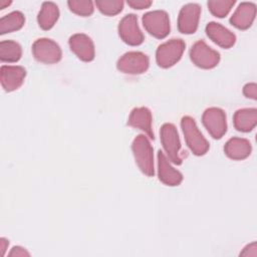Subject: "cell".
I'll use <instances>...</instances> for the list:
<instances>
[{"mask_svg": "<svg viewBox=\"0 0 257 257\" xmlns=\"http://www.w3.org/2000/svg\"><path fill=\"white\" fill-rule=\"evenodd\" d=\"M233 122L237 131L243 133L251 132L257 124V109L255 107H247L236 110Z\"/></svg>", "mask_w": 257, "mask_h": 257, "instance_id": "19", "label": "cell"}, {"mask_svg": "<svg viewBox=\"0 0 257 257\" xmlns=\"http://www.w3.org/2000/svg\"><path fill=\"white\" fill-rule=\"evenodd\" d=\"M256 5L252 2H242L230 18V23L241 30L248 29L255 20Z\"/></svg>", "mask_w": 257, "mask_h": 257, "instance_id": "16", "label": "cell"}, {"mask_svg": "<svg viewBox=\"0 0 257 257\" xmlns=\"http://www.w3.org/2000/svg\"><path fill=\"white\" fill-rule=\"evenodd\" d=\"M22 49L19 43L13 40L0 42V59L3 62H16L21 58Z\"/></svg>", "mask_w": 257, "mask_h": 257, "instance_id": "22", "label": "cell"}, {"mask_svg": "<svg viewBox=\"0 0 257 257\" xmlns=\"http://www.w3.org/2000/svg\"><path fill=\"white\" fill-rule=\"evenodd\" d=\"M95 5L97 9L104 15L113 16L121 12L123 8V1L121 0H96Z\"/></svg>", "mask_w": 257, "mask_h": 257, "instance_id": "24", "label": "cell"}, {"mask_svg": "<svg viewBox=\"0 0 257 257\" xmlns=\"http://www.w3.org/2000/svg\"><path fill=\"white\" fill-rule=\"evenodd\" d=\"M67 5L71 12L83 17L90 16L94 10L93 3L89 0H70Z\"/></svg>", "mask_w": 257, "mask_h": 257, "instance_id": "25", "label": "cell"}, {"mask_svg": "<svg viewBox=\"0 0 257 257\" xmlns=\"http://www.w3.org/2000/svg\"><path fill=\"white\" fill-rule=\"evenodd\" d=\"M201 7L196 3L184 5L178 17V29L183 34H193L196 32L200 20Z\"/></svg>", "mask_w": 257, "mask_h": 257, "instance_id": "11", "label": "cell"}, {"mask_svg": "<svg viewBox=\"0 0 257 257\" xmlns=\"http://www.w3.org/2000/svg\"><path fill=\"white\" fill-rule=\"evenodd\" d=\"M158 175L159 180L167 186H178L183 181V175L171 165L162 151L158 152Z\"/></svg>", "mask_w": 257, "mask_h": 257, "instance_id": "15", "label": "cell"}, {"mask_svg": "<svg viewBox=\"0 0 257 257\" xmlns=\"http://www.w3.org/2000/svg\"><path fill=\"white\" fill-rule=\"evenodd\" d=\"M190 58L196 66L203 69H211L218 65L220 54L203 40H199L193 44L190 50Z\"/></svg>", "mask_w": 257, "mask_h": 257, "instance_id": "6", "label": "cell"}, {"mask_svg": "<svg viewBox=\"0 0 257 257\" xmlns=\"http://www.w3.org/2000/svg\"><path fill=\"white\" fill-rule=\"evenodd\" d=\"M234 4V0H211L207 3L210 12L218 18H223L227 16Z\"/></svg>", "mask_w": 257, "mask_h": 257, "instance_id": "23", "label": "cell"}, {"mask_svg": "<svg viewBox=\"0 0 257 257\" xmlns=\"http://www.w3.org/2000/svg\"><path fill=\"white\" fill-rule=\"evenodd\" d=\"M8 245H9V241L6 238H4V237L0 238V252H1V256L5 255V252H6L7 248H8Z\"/></svg>", "mask_w": 257, "mask_h": 257, "instance_id": "30", "label": "cell"}, {"mask_svg": "<svg viewBox=\"0 0 257 257\" xmlns=\"http://www.w3.org/2000/svg\"><path fill=\"white\" fill-rule=\"evenodd\" d=\"M160 138L165 152L169 160L175 165L182 164V157L180 155L181 142L177 127L170 122L164 123L160 131Z\"/></svg>", "mask_w": 257, "mask_h": 257, "instance_id": "5", "label": "cell"}, {"mask_svg": "<svg viewBox=\"0 0 257 257\" xmlns=\"http://www.w3.org/2000/svg\"><path fill=\"white\" fill-rule=\"evenodd\" d=\"M240 256H246V257H256L257 256V243L252 242L248 244L242 252H240Z\"/></svg>", "mask_w": 257, "mask_h": 257, "instance_id": "28", "label": "cell"}, {"mask_svg": "<svg viewBox=\"0 0 257 257\" xmlns=\"http://www.w3.org/2000/svg\"><path fill=\"white\" fill-rule=\"evenodd\" d=\"M26 76V70L18 65H2L0 68L1 85L5 91H13L19 88Z\"/></svg>", "mask_w": 257, "mask_h": 257, "instance_id": "13", "label": "cell"}, {"mask_svg": "<svg viewBox=\"0 0 257 257\" xmlns=\"http://www.w3.org/2000/svg\"><path fill=\"white\" fill-rule=\"evenodd\" d=\"M181 127L185 137V141L189 149L196 156L205 155L210 146L197 126L195 119L189 115L183 116L181 119Z\"/></svg>", "mask_w": 257, "mask_h": 257, "instance_id": "2", "label": "cell"}, {"mask_svg": "<svg viewBox=\"0 0 257 257\" xmlns=\"http://www.w3.org/2000/svg\"><path fill=\"white\" fill-rule=\"evenodd\" d=\"M152 112L148 107L141 106L134 108L128 116L127 124L132 127L142 131L150 140H155L152 126Z\"/></svg>", "mask_w": 257, "mask_h": 257, "instance_id": "14", "label": "cell"}, {"mask_svg": "<svg viewBox=\"0 0 257 257\" xmlns=\"http://www.w3.org/2000/svg\"><path fill=\"white\" fill-rule=\"evenodd\" d=\"M12 2L11 1H5V0H1L0 1V9H4L5 7L9 6Z\"/></svg>", "mask_w": 257, "mask_h": 257, "instance_id": "31", "label": "cell"}, {"mask_svg": "<svg viewBox=\"0 0 257 257\" xmlns=\"http://www.w3.org/2000/svg\"><path fill=\"white\" fill-rule=\"evenodd\" d=\"M224 152L228 158L241 161L250 156L252 152V146L247 139L231 138L225 144Z\"/></svg>", "mask_w": 257, "mask_h": 257, "instance_id": "18", "label": "cell"}, {"mask_svg": "<svg viewBox=\"0 0 257 257\" xmlns=\"http://www.w3.org/2000/svg\"><path fill=\"white\" fill-rule=\"evenodd\" d=\"M34 58L42 63H56L61 59L62 52L60 46L49 38H39L32 44Z\"/></svg>", "mask_w": 257, "mask_h": 257, "instance_id": "7", "label": "cell"}, {"mask_svg": "<svg viewBox=\"0 0 257 257\" xmlns=\"http://www.w3.org/2000/svg\"><path fill=\"white\" fill-rule=\"evenodd\" d=\"M59 17L58 6L53 2H43L37 16V22L43 30L51 29Z\"/></svg>", "mask_w": 257, "mask_h": 257, "instance_id": "20", "label": "cell"}, {"mask_svg": "<svg viewBox=\"0 0 257 257\" xmlns=\"http://www.w3.org/2000/svg\"><path fill=\"white\" fill-rule=\"evenodd\" d=\"M243 94L251 99H257V85L254 82L246 83L243 87Z\"/></svg>", "mask_w": 257, "mask_h": 257, "instance_id": "26", "label": "cell"}, {"mask_svg": "<svg viewBox=\"0 0 257 257\" xmlns=\"http://www.w3.org/2000/svg\"><path fill=\"white\" fill-rule=\"evenodd\" d=\"M70 50L82 61H91L95 55L94 44L89 36L83 33H76L69 37Z\"/></svg>", "mask_w": 257, "mask_h": 257, "instance_id": "12", "label": "cell"}, {"mask_svg": "<svg viewBox=\"0 0 257 257\" xmlns=\"http://www.w3.org/2000/svg\"><path fill=\"white\" fill-rule=\"evenodd\" d=\"M149 66V57L141 51H128L116 62L117 69L126 74H142L148 70Z\"/></svg>", "mask_w": 257, "mask_h": 257, "instance_id": "8", "label": "cell"}, {"mask_svg": "<svg viewBox=\"0 0 257 257\" xmlns=\"http://www.w3.org/2000/svg\"><path fill=\"white\" fill-rule=\"evenodd\" d=\"M202 121L208 133L214 139H221L227 132V117L223 109L209 107L202 115Z\"/></svg>", "mask_w": 257, "mask_h": 257, "instance_id": "9", "label": "cell"}, {"mask_svg": "<svg viewBox=\"0 0 257 257\" xmlns=\"http://www.w3.org/2000/svg\"><path fill=\"white\" fill-rule=\"evenodd\" d=\"M25 17L20 11H13L0 19V34L17 31L23 27Z\"/></svg>", "mask_w": 257, "mask_h": 257, "instance_id": "21", "label": "cell"}, {"mask_svg": "<svg viewBox=\"0 0 257 257\" xmlns=\"http://www.w3.org/2000/svg\"><path fill=\"white\" fill-rule=\"evenodd\" d=\"M132 151L135 161L143 174L148 177L155 175L153 147L145 135L137 136L132 144Z\"/></svg>", "mask_w": 257, "mask_h": 257, "instance_id": "1", "label": "cell"}, {"mask_svg": "<svg viewBox=\"0 0 257 257\" xmlns=\"http://www.w3.org/2000/svg\"><path fill=\"white\" fill-rule=\"evenodd\" d=\"M126 3L130 7L134 9H139V10L147 9L153 4V2L150 0H127Z\"/></svg>", "mask_w": 257, "mask_h": 257, "instance_id": "27", "label": "cell"}, {"mask_svg": "<svg viewBox=\"0 0 257 257\" xmlns=\"http://www.w3.org/2000/svg\"><path fill=\"white\" fill-rule=\"evenodd\" d=\"M185 47V42L179 38H174L162 43L156 51L158 65L163 68H169L175 65L181 59Z\"/></svg>", "mask_w": 257, "mask_h": 257, "instance_id": "3", "label": "cell"}, {"mask_svg": "<svg viewBox=\"0 0 257 257\" xmlns=\"http://www.w3.org/2000/svg\"><path fill=\"white\" fill-rule=\"evenodd\" d=\"M118 35L121 40L132 46H137L143 43L144 34L139 27L138 18L135 14L125 15L118 23Z\"/></svg>", "mask_w": 257, "mask_h": 257, "instance_id": "10", "label": "cell"}, {"mask_svg": "<svg viewBox=\"0 0 257 257\" xmlns=\"http://www.w3.org/2000/svg\"><path fill=\"white\" fill-rule=\"evenodd\" d=\"M8 256L9 257H28L30 256V254L25 248L21 246H14L11 248L10 252L8 253Z\"/></svg>", "mask_w": 257, "mask_h": 257, "instance_id": "29", "label": "cell"}, {"mask_svg": "<svg viewBox=\"0 0 257 257\" xmlns=\"http://www.w3.org/2000/svg\"><path fill=\"white\" fill-rule=\"evenodd\" d=\"M143 25L149 34L163 39L170 33V18L164 10H154L143 15Z\"/></svg>", "mask_w": 257, "mask_h": 257, "instance_id": "4", "label": "cell"}, {"mask_svg": "<svg viewBox=\"0 0 257 257\" xmlns=\"http://www.w3.org/2000/svg\"><path fill=\"white\" fill-rule=\"evenodd\" d=\"M206 34L214 43L223 48H230L236 42L235 34L217 22L212 21L207 24Z\"/></svg>", "mask_w": 257, "mask_h": 257, "instance_id": "17", "label": "cell"}]
</instances>
